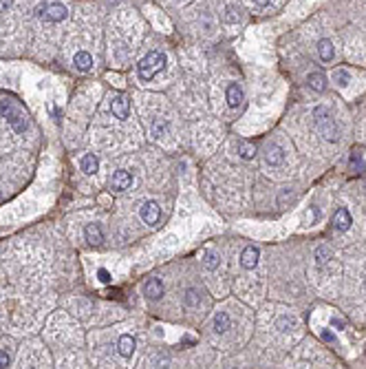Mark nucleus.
<instances>
[{
	"label": "nucleus",
	"mask_w": 366,
	"mask_h": 369,
	"mask_svg": "<svg viewBox=\"0 0 366 369\" xmlns=\"http://www.w3.org/2000/svg\"><path fill=\"white\" fill-rule=\"evenodd\" d=\"M0 113H2V117L11 124V129L16 131V133H25V131L29 129V120H27L25 111L13 100H7V97L0 100Z\"/></svg>",
	"instance_id": "f257e3e1"
},
{
	"label": "nucleus",
	"mask_w": 366,
	"mask_h": 369,
	"mask_svg": "<svg viewBox=\"0 0 366 369\" xmlns=\"http://www.w3.org/2000/svg\"><path fill=\"white\" fill-rule=\"evenodd\" d=\"M165 62H168V60H165V55L161 53V51H150V53L137 64V73H139V78L144 80V82H148V80H153L157 73H161V71L165 69Z\"/></svg>",
	"instance_id": "f03ea898"
},
{
	"label": "nucleus",
	"mask_w": 366,
	"mask_h": 369,
	"mask_svg": "<svg viewBox=\"0 0 366 369\" xmlns=\"http://www.w3.org/2000/svg\"><path fill=\"white\" fill-rule=\"evenodd\" d=\"M313 122H316L318 133L325 137L326 141H337L340 139V131H337V124L333 122V117L325 111V108H316L313 111Z\"/></svg>",
	"instance_id": "7ed1b4c3"
},
{
	"label": "nucleus",
	"mask_w": 366,
	"mask_h": 369,
	"mask_svg": "<svg viewBox=\"0 0 366 369\" xmlns=\"http://www.w3.org/2000/svg\"><path fill=\"white\" fill-rule=\"evenodd\" d=\"M36 16L42 18L44 22H62L66 16H69V11H66V7L60 4V2H51V4L42 2V4L36 7Z\"/></svg>",
	"instance_id": "20e7f679"
},
{
	"label": "nucleus",
	"mask_w": 366,
	"mask_h": 369,
	"mask_svg": "<svg viewBox=\"0 0 366 369\" xmlns=\"http://www.w3.org/2000/svg\"><path fill=\"white\" fill-rule=\"evenodd\" d=\"M139 217H141V221H144V224L157 226V224H159V219H161L159 203H157V201H146L144 206L139 208Z\"/></svg>",
	"instance_id": "39448f33"
},
{
	"label": "nucleus",
	"mask_w": 366,
	"mask_h": 369,
	"mask_svg": "<svg viewBox=\"0 0 366 369\" xmlns=\"http://www.w3.org/2000/svg\"><path fill=\"white\" fill-rule=\"evenodd\" d=\"M132 184V175L128 173V170H115L111 177V188L117 192H123L126 188H130Z\"/></svg>",
	"instance_id": "423d86ee"
},
{
	"label": "nucleus",
	"mask_w": 366,
	"mask_h": 369,
	"mask_svg": "<svg viewBox=\"0 0 366 369\" xmlns=\"http://www.w3.org/2000/svg\"><path fill=\"white\" fill-rule=\"evenodd\" d=\"M144 292H146V299H150V301H159L161 296H163V292H165V287H163V281L161 278H148V283L144 285Z\"/></svg>",
	"instance_id": "0eeeda50"
},
{
	"label": "nucleus",
	"mask_w": 366,
	"mask_h": 369,
	"mask_svg": "<svg viewBox=\"0 0 366 369\" xmlns=\"http://www.w3.org/2000/svg\"><path fill=\"white\" fill-rule=\"evenodd\" d=\"M351 224H353V219H351L349 208L342 206L340 210L335 212V217H333V228L337 230V232H346V230L351 228Z\"/></svg>",
	"instance_id": "6e6552de"
},
{
	"label": "nucleus",
	"mask_w": 366,
	"mask_h": 369,
	"mask_svg": "<svg viewBox=\"0 0 366 369\" xmlns=\"http://www.w3.org/2000/svg\"><path fill=\"white\" fill-rule=\"evenodd\" d=\"M111 108H113V115L117 117V120H126L128 117V100H126V95H115L113 97V102H111Z\"/></svg>",
	"instance_id": "1a4fd4ad"
},
{
	"label": "nucleus",
	"mask_w": 366,
	"mask_h": 369,
	"mask_svg": "<svg viewBox=\"0 0 366 369\" xmlns=\"http://www.w3.org/2000/svg\"><path fill=\"white\" fill-rule=\"evenodd\" d=\"M283 159H285L283 148L276 144H267V148H265V162H267L269 166H280Z\"/></svg>",
	"instance_id": "9d476101"
},
{
	"label": "nucleus",
	"mask_w": 366,
	"mask_h": 369,
	"mask_svg": "<svg viewBox=\"0 0 366 369\" xmlns=\"http://www.w3.org/2000/svg\"><path fill=\"white\" fill-rule=\"evenodd\" d=\"M258 248H254V245H249V248L243 250V254H241V266H243L245 270H254L256 263H258Z\"/></svg>",
	"instance_id": "9b49d317"
},
{
	"label": "nucleus",
	"mask_w": 366,
	"mask_h": 369,
	"mask_svg": "<svg viewBox=\"0 0 366 369\" xmlns=\"http://www.w3.org/2000/svg\"><path fill=\"white\" fill-rule=\"evenodd\" d=\"M227 104H230L232 108H239L241 104H243V89L239 87L236 82H232L230 87H227Z\"/></svg>",
	"instance_id": "f8f14e48"
},
{
	"label": "nucleus",
	"mask_w": 366,
	"mask_h": 369,
	"mask_svg": "<svg viewBox=\"0 0 366 369\" xmlns=\"http://www.w3.org/2000/svg\"><path fill=\"white\" fill-rule=\"evenodd\" d=\"M307 84H309V89H313L316 93H322V91L326 89V78H325V73H320V71H313V73H309Z\"/></svg>",
	"instance_id": "ddd939ff"
},
{
	"label": "nucleus",
	"mask_w": 366,
	"mask_h": 369,
	"mask_svg": "<svg viewBox=\"0 0 366 369\" xmlns=\"http://www.w3.org/2000/svg\"><path fill=\"white\" fill-rule=\"evenodd\" d=\"M84 236H86V241L91 245H99L104 241V232L97 224H88L86 228H84Z\"/></svg>",
	"instance_id": "4468645a"
},
{
	"label": "nucleus",
	"mask_w": 366,
	"mask_h": 369,
	"mask_svg": "<svg viewBox=\"0 0 366 369\" xmlns=\"http://www.w3.org/2000/svg\"><path fill=\"white\" fill-rule=\"evenodd\" d=\"M117 349H120V354L123 358H130L132 354H135V338L128 334H123L120 338V343H117Z\"/></svg>",
	"instance_id": "2eb2a0df"
},
{
	"label": "nucleus",
	"mask_w": 366,
	"mask_h": 369,
	"mask_svg": "<svg viewBox=\"0 0 366 369\" xmlns=\"http://www.w3.org/2000/svg\"><path fill=\"white\" fill-rule=\"evenodd\" d=\"M73 62H75V69L78 71H88L91 64H93V58H91V53H86V51H78L75 58H73Z\"/></svg>",
	"instance_id": "dca6fc26"
},
{
	"label": "nucleus",
	"mask_w": 366,
	"mask_h": 369,
	"mask_svg": "<svg viewBox=\"0 0 366 369\" xmlns=\"http://www.w3.org/2000/svg\"><path fill=\"white\" fill-rule=\"evenodd\" d=\"M227 329H230V316H227L225 312H218V314L214 316V332L225 334Z\"/></svg>",
	"instance_id": "f3484780"
},
{
	"label": "nucleus",
	"mask_w": 366,
	"mask_h": 369,
	"mask_svg": "<svg viewBox=\"0 0 366 369\" xmlns=\"http://www.w3.org/2000/svg\"><path fill=\"white\" fill-rule=\"evenodd\" d=\"M150 131H153L155 139H161V137L170 131V124L165 120H159V117H157V120H153V124H150Z\"/></svg>",
	"instance_id": "a211bd4d"
},
{
	"label": "nucleus",
	"mask_w": 366,
	"mask_h": 369,
	"mask_svg": "<svg viewBox=\"0 0 366 369\" xmlns=\"http://www.w3.org/2000/svg\"><path fill=\"white\" fill-rule=\"evenodd\" d=\"M318 51H320V58L325 60V62L333 60V55H335V51H333V42H331V40H320V45H318Z\"/></svg>",
	"instance_id": "6ab92c4d"
},
{
	"label": "nucleus",
	"mask_w": 366,
	"mask_h": 369,
	"mask_svg": "<svg viewBox=\"0 0 366 369\" xmlns=\"http://www.w3.org/2000/svg\"><path fill=\"white\" fill-rule=\"evenodd\" d=\"M97 168H99L97 157H95V155H84V157H82V170H84V173L95 175V173H97Z\"/></svg>",
	"instance_id": "aec40b11"
},
{
	"label": "nucleus",
	"mask_w": 366,
	"mask_h": 369,
	"mask_svg": "<svg viewBox=\"0 0 366 369\" xmlns=\"http://www.w3.org/2000/svg\"><path fill=\"white\" fill-rule=\"evenodd\" d=\"M183 301H185V305H188V307H197L199 303H201V294H199L194 287H190V290H185Z\"/></svg>",
	"instance_id": "412c9836"
},
{
	"label": "nucleus",
	"mask_w": 366,
	"mask_h": 369,
	"mask_svg": "<svg viewBox=\"0 0 366 369\" xmlns=\"http://www.w3.org/2000/svg\"><path fill=\"white\" fill-rule=\"evenodd\" d=\"M218 263H221V257H218L216 252H205V257H203V266L207 270H216Z\"/></svg>",
	"instance_id": "4be33fe9"
},
{
	"label": "nucleus",
	"mask_w": 366,
	"mask_h": 369,
	"mask_svg": "<svg viewBox=\"0 0 366 369\" xmlns=\"http://www.w3.org/2000/svg\"><path fill=\"white\" fill-rule=\"evenodd\" d=\"M239 153H241V157H243V159H251L256 155V148H254V144H249V141H241Z\"/></svg>",
	"instance_id": "5701e85b"
},
{
	"label": "nucleus",
	"mask_w": 366,
	"mask_h": 369,
	"mask_svg": "<svg viewBox=\"0 0 366 369\" xmlns=\"http://www.w3.org/2000/svg\"><path fill=\"white\" fill-rule=\"evenodd\" d=\"M316 257H318V263H320V266H325V263H329V259H331V250L326 248V245H318V248H316Z\"/></svg>",
	"instance_id": "b1692460"
},
{
	"label": "nucleus",
	"mask_w": 366,
	"mask_h": 369,
	"mask_svg": "<svg viewBox=\"0 0 366 369\" xmlns=\"http://www.w3.org/2000/svg\"><path fill=\"white\" fill-rule=\"evenodd\" d=\"M349 80H351L349 71H344V69H337V71H335V82H337V87H346V84H349Z\"/></svg>",
	"instance_id": "393cba45"
},
{
	"label": "nucleus",
	"mask_w": 366,
	"mask_h": 369,
	"mask_svg": "<svg viewBox=\"0 0 366 369\" xmlns=\"http://www.w3.org/2000/svg\"><path fill=\"white\" fill-rule=\"evenodd\" d=\"M351 168H353L355 173H362V170H364V162H362V157H360L358 153L351 155Z\"/></svg>",
	"instance_id": "a878e982"
},
{
	"label": "nucleus",
	"mask_w": 366,
	"mask_h": 369,
	"mask_svg": "<svg viewBox=\"0 0 366 369\" xmlns=\"http://www.w3.org/2000/svg\"><path fill=\"white\" fill-rule=\"evenodd\" d=\"M225 20H227V22H239V20H241L239 9H236V7H227V9H225Z\"/></svg>",
	"instance_id": "bb28decb"
},
{
	"label": "nucleus",
	"mask_w": 366,
	"mask_h": 369,
	"mask_svg": "<svg viewBox=\"0 0 366 369\" xmlns=\"http://www.w3.org/2000/svg\"><path fill=\"white\" fill-rule=\"evenodd\" d=\"M97 278H99V281H102V283H111V281H113L111 272H108L106 268H99V270H97Z\"/></svg>",
	"instance_id": "cd10ccee"
},
{
	"label": "nucleus",
	"mask_w": 366,
	"mask_h": 369,
	"mask_svg": "<svg viewBox=\"0 0 366 369\" xmlns=\"http://www.w3.org/2000/svg\"><path fill=\"white\" fill-rule=\"evenodd\" d=\"M278 327L283 329V332H289V329L293 327V321L291 319H278Z\"/></svg>",
	"instance_id": "c85d7f7f"
},
{
	"label": "nucleus",
	"mask_w": 366,
	"mask_h": 369,
	"mask_svg": "<svg viewBox=\"0 0 366 369\" xmlns=\"http://www.w3.org/2000/svg\"><path fill=\"white\" fill-rule=\"evenodd\" d=\"M9 361H11L9 354L4 352V349H0V367H9Z\"/></svg>",
	"instance_id": "c756f323"
},
{
	"label": "nucleus",
	"mask_w": 366,
	"mask_h": 369,
	"mask_svg": "<svg viewBox=\"0 0 366 369\" xmlns=\"http://www.w3.org/2000/svg\"><path fill=\"white\" fill-rule=\"evenodd\" d=\"M254 4H256V7H269L272 0H254Z\"/></svg>",
	"instance_id": "7c9ffc66"
}]
</instances>
